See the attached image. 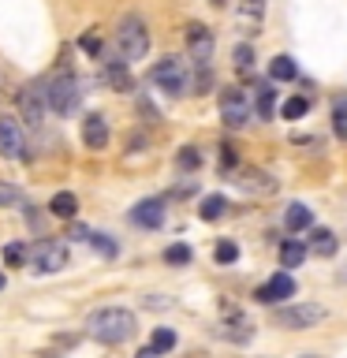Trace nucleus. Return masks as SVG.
Here are the masks:
<instances>
[{
    "mask_svg": "<svg viewBox=\"0 0 347 358\" xmlns=\"http://www.w3.org/2000/svg\"><path fill=\"white\" fill-rule=\"evenodd\" d=\"M86 329L101 343H127L134 336V313L123 310V306L94 310V313H90V321H86Z\"/></svg>",
    "mask_w": 347,
    "mask_h": 358,
    "instance_id": "1",
    "label": "nucleus"
},
{
    "mask_svg": "<svg viewBox=\"0 0 347 358\" xmlns=\"http://www.w3.org/2000/svg\"><path fill=\"white\" fill-rule=\"evenodd\" d=\"M41 86H45V105L52 112H60V116H71L78 108V101H83V86H78V78L67 71V67L52 71Z\"/></svg>",
    "mask_w": 347,
    "mask_h": 358,
    "instance_id": "2",
    "label": "nucleus"
},
{
    "mask_svg": "<svg viewBox=\"0 0 347 358\" xmlns=\"http://www.w3.org/2000/svg\"><path fill=\"white\" fill-rule=\"evenodd\" d=\"M150 52V27L139 19V15H127L116 27V60L123 64H134Z\"/></svg>",
    "mask_w": 347,
    "mask_h": 358,
    "instance_id": "3",
    "label": "nucleus"
},
{
    "mask_svg": "<svg viewBox=\"0 0 347 358\" xmlns=\"http://www.w3.org/2000/svg\"><path fill=\"white\" fill-rule=\"evenodd\" d=\"M150 83L157 90H164V94L179 97L190 90V67H187V60H179V56H164V60H157L150 67Z\"/></svg>",
    "mask_w": 347,
    "mask_h": 358,
    "instance_id": "4",
    "label": "nucleus"
},
{
    "mask_svg": "<svg viewBox=\"0 0 347 358\" xmlns=\"http://www.w3.org/2000/svg\"><path fill=\"white\" fill-rule=\"evenodd\" d=\"M67 265V246L60 239H38L27 250V268L38 276H49V273H60Z\"/></svg>",
    "mask_w": 347,
    "mask_h": 358,
    "instance_id": "5",
    "label": "nucleus"
},
{
    "mask_svg": "<svg viewBox=\"0 0 347 358\" xmlns=\"http://www.w3.org/2000/svg\"><path fill=\"white\" fill-rule=\"evenodd\" d=\"M254 116V101H250V94L246 90H239V86H228L220 94V120H224V127H232V131H239V127H246V120Z\"/></svg>",
    "mask_w": 347,
    "mask_h": 358,
    "instance_id": "6",
    "label": "nucleus"
},
{
    "mask_svg": "<svg viewBox=\"0 0 347 358\" xmlns=\"http://www.w3.org/2000/svg\"><path fill=\"white\" fill-rule=\"evenodd\" d=\"M321 317H325V306H318V302H295V306L276 310V324H284V329H291V332L313 329Z\"/></svg>",
    "mask_w": 347,
    "mask_h": 358,
    "instance_id": "7",
    "label": "nucleus"
},
{
    "mask_svg": "<svg viewBox=\"0 0 347 358\" xmlns=\"http://www.w3.org/2000/svg\"><path fill=\"white\" fill-rule=\"evenodd\" d=\"M187 56L194 67H209L213 60V34L209 27H201V22H190L187 27Z\"/></svg>",
    "mask_w": 347,
    "mask_h": 358,
    "instance_id": "8",
    "label": "nucleus"
},
{
    "mask_svg": "<svg viewBox=\"0 0 347 358\" xmlns=\"http://www.w3.org/2000/svg\"><path fill=\"white\" fill-rule=\"evenodd\" d=\"M0 157H8V161H22V157H27L22 127L11 116H0Z\"/></svg>",
    "mask_w": 347,
    "mask_h": 358,
    "instance_id": "9",
    "label": "nucleus"
},
{
    "mask_svg": "<svg viewBox=\"0 0 347 358\" xmlns=\"http://www.w3.org/2000/svg\"><path fill=\"white\" fill-rule=\"evenodd\" d=\"M291 295H295V280H291L288 273H276L273 280H265V284L254 291V302H262V306H276V302H284Z\"/></svg>",
    "mask_w": 347,
    "mask_h": 358,
    "instance_id": "10",
    "label": "nucleus"
},
{
    "mask_svg": "<svg viewBox=\"0 0 347 358\" xmlns=\"http://www.w3.org/2000/svg\"><path fill=\"white\" fill-rule=\"evenodd\" d=\"M220 317H224V321H220V336H224V340H232V343H246V340L254 336L250 321H246L235 306H228V302L220 306Z\"/></svg>",
    "mask_w": 347,
    "mask_h": 358,
    "instance_id": "11",
    "label": "nucleus"
},
{
    "mask_svg": "<svg viewBox=\"0 0 347 358\" xmlns=\"http://www.w3.org/2000/svg\"><path fill=\"white\" fill-rule=\"evenodd\" d=\"M19 108H22V116H27L34 127H38L41 116H45V86L34 83V86L22 90V94H19Z\"/></svg>",
    "mask_w": 347,
    "mask_h": 358,
    "instance_id": "12",
    "label": "nucleus"
},
{
    "mask_svg": "<svg viewBox=\"0 0 347 358\" xmlns=\"http://www.w3.org/2000/svg\"><path fill=\"white\" fill-rule=\"evenodd\" d=\"M131 220L139 224V228H161V224H164V201L161 198L139 201V206L131 209Z\"/></svg>",
    "mask_w": 347,
    "mask_h": 358,
    "instance_id": "13",
    "label": "nucleus"
},
{
    "mask_svg": "<svg viewBox=\"0 0 347 358\" xmlns=\"http://www.w3.org/2000/svg\"><path fill=\"white\" fill-rule=\"evenodd\" d=\"M83 142H86V150H105L108 145V123L101 112H90L83 120Z\"/></svg>",
    "mask_w": 347,
    "mask_h": 358,
    "instance_id": "14",
    "label": "nucleus"
},
{
    "mask_svg": "<svg viewBox=\"0 0 347 358\" xmlns=\"http://www.w3.org/2000/svg\"><path fill=\"white\" fill-rule=\"evenodd\" d=\"M235 183H239L246 194H273V190H276V179L269 172H262V168H243Z\"/></svg>",
    "mask_w": 347,
    "mask_h": 358,
    "instance_id": "15",
    "label": "nucleus"
},
{
    "mask_svg": "<svg viewBox=\"0 0 347 358\" xmlns=\"http://www.w3.org/2000/svg\"><path fill=\"white\" fill-rule=\"evenodd\" d=\"M265 19V0H239V30L243 34H257Z\"/></svg>",
    "mask_w": 347,
    "mask_h": 358,
    "instance_id": "16",
    "label": "nucleus"
},
{
    "mask_svg": "<svg viewBox=\"0 0 347 358\" xmlns=\"http://www.w3.org/2000/svg\"><path fill=\"white\" fill-rule=\"evenodd\" d=\"M254 108H257V116H262V120L276 116V90H273V83H257L254 86Z\"/></svg>",
    "mask_w": 347,
    "mask_h": 358,
    "instance_id": "17",
    "label": "nucleus"
},
{
    "mask_svg": "<svg viewBox=\"0 0 347 358\" xmlns=\"http://www.w3.org/2000/svg\"><path fill=\"white\" fill-rule=\"evenodd\" d=\"M269 78H273V83H291V78H299V64L291 60L288 52H280V56H273V64H269Z\"/></svg>",
    "mask_w": 347,
    "mask_h": 358,
    "instance_id": "18",
    "label": "nucleus"
},
{
    "mask_svg": "<svg viewBox=\"0 0 347 358\" xmlns=\"http://www.w3.org/2000/svg\"><path fill=\"white\" fill-rule=\"evenodd\" d=\"M49 213H52V217H60V220H75V213H78V198L71 194V190H60V194H52Z\"/></svg>",
    "mask_w": 347,
    "mask_h": 358,
    "instance_id": "19",
    "label": "nucleus"
},
{
    "mask_svg": "<svg viewBox=\"0 0 347 358\" xmlns=\"http://www.w3.org/2000/svg\"><path fill=\"white\" fill-rule=\"evenodd\" d=\"M232 60H235V75L239 78H254V45L250 41H243V45H235V52H232Z\"/></svg>",
    "mask_w": 347,
    "mask_h": 358,
    "instance_id": "20",
    "label": "nucleus"
},
{
    "mask_svg": "<svg viewBox=\"0 0 347 358\" xmlns=\"http://www.w3.org/2000/svg\"><path fill=\"white\" fill-rule=\"evenodd\" d=\"M336 231H329V228H313L310 231V250L318 254V257H332L336 254Z\"/></svg>",
    "mask_w": 347,
    "mask_h": 358,
    "instance_id": "21",
    "label": "nucleus"
},
{
    "mask_svg": "<svg viewBox=\"0 0 347 358\" xmlns=\"http://www.w3.org/2000/svg\"><path fill=\"white\" fill-rule=\"evenodd\" d=\"M284 220H288L291 231H306V228H313V213L302 206V201H291L288 213H284Z\"/></svg>",
    "mask_w": 347,
    "mask_h": 358,
    "instance_id": "22",
    "label": "nucleus"
},
{
    "mask_svg": "<svg viewBox=\"0 0 347 358\" xmlns=\"http://www.w3.org/2000/svg\"><path fill=\"white\" fill-rule=\"evenodd\" d=\"M302 262H306V246H302V243L288 239L284 246H280V265H284V268H299Z\"/></svg>",
    "mask_w": 347,
    "mask_h": 358,
    "instance_id": "23",
    "label": "nucleus"
},
{
    "mask_svg": "<svg viewBox=\"0 0 347 358\" xmlns=\"http://www.w3.org/2000/svg\"><path fill=\"white\" fill-rule=\"evenodd\" d=\"M105 83H108V86H116V90H131L127 64H123V60H108V67H105Z\"/></svg>",
    "mask_w": 347,
    "mask_h": 358,
    "instance_id": "24",
    "label": "nucleus"
},
{
    "mask_svg": "<svg viewBox=\"0 0 347 358\" xmlns=\"http://www.w3.org/2000/svg\"><path fill=\"white\" fill-rule=\"evenodd\" d=\"M224 209H228V198H224V194H209L206 201H201V220H220L224 217Z\"/></svg>",
    "mask_w": 347,
    "mask_h": 358,
    "instance_id": "25",
    "label": "nucleus"
},
{
    "mask_svg": "<svg viewBox=\"0 0 347 358\" xmlns=\"http://www.w3.org/2000/svg\"><path fill=\"white\" fill-rule=\"evenodd\" d=\"M176 164L183 168V172H194V168L201 164V153H198V145H183V150L176 153Z\"/></svg>",
    "mask_w": 347,
    "mask_h": 358,
    "instance_id": "26",
    "label": "nucleus"
},
{
    "mask_svg": "<svg viewBox=\"0 0 347 358\" xmlns=\"http://www.w3.org/2000/svg\"><path fill=\"white\" fill-rule=\"evenodd\" d=\"M150 347H153L157 355L172 351V347H176V332H172V329H157V332H153V340H150Z\"/></svg>",
    "mask_w": 347,
    "mask_h": 358,
    "instance_id": "27",
    "label": "nucleus"
},
{
    "mask_svg": "<svg viewBox=\"0 0 347 358\" xmlns=\"http://www.w3.org/2000/svg\"><path fill=\"white\" fill-rule=\"evenodd\" d=\"M332 131L347 142V101H336L332 105Z\"/></svg>",
    "mask_w": 347,
    "mask_h": 358,
    "instance_id": "28",
    "label": "nucleus"
},
{
    "mask_svg": "<svg viewBox=\"0 0 347 358\" xmlns=\"http://www.w3.org/2000/svg\"><path fill=\"white\" fill-rule=\"evenodd\" d=\"M306 108H310L306 97H288L280 112H284V120H299V116H306Z\"/></svg>",
    "mask_w": 347,
    "mask_h": 358,
    "instance_id": "29",
    "label": "nucleus"
},
{
    "mask_svg": "<svg viewBox=\"0 0 347 358\" xmlns=\"http://www.w3.org/2000/svg\"><path fill=\"white\" fill-rule=\"evenodd\" d=\"M27 250L30 246H22V243H11L8 250H4V262L11 265V268H19V265H27Z\"/></svg>",
    "mask_w": 347,
    "mask_h": 358,
    "instance_id": "30",
    "label": "nucleus"
},
{
    "mask_svg": "<svg viewBox=\"0 0 347 358\" xmlns=\"http://www.w3.org/2000/svg\"><path fill=\"white\" fill-rule=\"evenodd\" d=\"M164 262H168V265H187V262H190V246H183V243L168 246V250H164Z\"/></svg>",
    "mask_w": 347,
    "mask_h": 358,
    "instance_id": "31",
    "label": "nucleus"
},
{
    "mask_svg": "<svg viewBox=\"0 0 347 358\" xmlns=\"http://www.w3.org/2000/svg\"><path fill=\"white\" fill-rule=\"evenodd\" d=\"M86 243H94V246H97V250L105 254V257H116V243H112L108 235H101V231H90V235H86Z\"/></svg>",
    "mask_w": 347,
    "mask_h": 358,
    "instance_id": "32",
    "label": "nucleus"
},
{
    "mask_svg": "<svg viewBox=\"0 0 347 358\" xmlns=\"http://www.w3.org/2000/svg\"><path fill=\"white\" fill-rule=\"evenodd\" d=\"M213 257H217V262H220V265H232V262H235V257H239V246H235V243H228V239H224V243H217V250H213Z\"/></svg>",
    "mask_w": 347,
    "mask_h": 358,
    "instance_id": "33",
    "label": "nucleus"
},
{
    "mask_svg": "<svg viewBox=\"0 0 347 358\" xmlns=\"http://www.w3.org/2000/svg\"><path fill=\"white\" fill-rule=\"evenodd\" d=\"M15 201H22L19 187H11V183H0V206H15Z\"/></svg>",
    "mask_w": 347,
    "mask_h": 358,
    "instance_id": "34",
    "label": "nucleus"
},
{
    "mask_svg": "<svg viewBox=\"0 0 347 358\" xmlns=\"http://www.w3.org/2000/svg\"><path fill=\"white\" fill-rule=\"evenodd\" d=\"M78 45H83V52H90V56H97V52H101V38H97L94 30L83 34V38H78Z\"/></svg>",
    "mask_w": 347,
    "mask_h": 358,
    "instance_id": "35",
    "label": "nucleus"
},
{
    "mask_svg": "<svg viewBox=\"0 0 347 358\" xmlns=\"http://www.w3.org/2000/svg\"><path fill=\"white\" fill-rule=\"evenodd\" d=\"M235 168V150L232 145H220V172H232Z\"/></svg>",
    "mask_w": 347,
    "mask_h": 358,
    "instance_id": "36",
    "label": "nucleus"
},
{
    "mask_svg": "<svg viewBox=\"0 0 347 358\" xmlns=\"http://www.w3.org/2000/svg\"><path fill=\"white\" fill-rule=\"evenodd\" d=\"M134 358H161V355H157L153 347H146V351H139V355H134Z\"/></svg>",
    "mask_w": 347,
    "mask_h": 358,
    "instance_id": "37",
    "label": "nucleus"
},
{
    "mask_svg": "<svg viewBox=\"0 0 347 358\" xmlns=\"http://www.w3.org/2000/svg\"><path fill=\"white\" fill-rule=\"evenodd\" d=\"M340 280H347V265H344V268H340Z\"/></svg>",
    "mask_w": 347,
    "mask_h": 358,
    "instance_id": "38",
    "label": "nucleus"
},
{
    "mask_svg": "<svg viewBox=\"0 0 347 358\" xmlns=\"http://www.w3.org/2000/svg\"><path fill=\"white\" fill-rule=\"evenodd\" d=\"M209 4H217V8H220V4H224V0H209Z\"/></svg>",
    "mask_w": 347,
    "mask_h": 358,
    "instance_id": "39",
    "label": "nucleus"
},
{
    "mask_svg": "<svg viewBox=\"0 0 347 358\" xmlns=\"http://www.w3.org/2000/svg\"><path fill=\"white\" fill-rule=\"evenodd\" d=\"M0 291H4V276H0Z\"/></svg>",
    "mask_w": 347,
    "mask_h": 358,
    "instance_id": "40",
    "label": "nucleus"
},
{
    "mask_svg": "<svg viewBox=\"0 0 347 358\" xmlns=\"http://www.w3.org/2000/svg\"><path fill=\"white\" fill-rule=\"evenodd\" d=\"M306 358H313V355H306Z\"/></svg>",
    "mask_w": 347,
    "mask_h": 358,
    "instance_id": "41",
    "label": "nucleus"
}]
</instances>
